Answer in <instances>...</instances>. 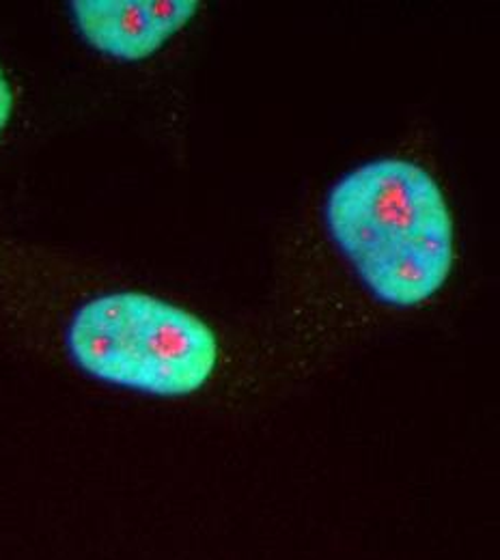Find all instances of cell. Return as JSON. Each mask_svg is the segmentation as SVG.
I'll list each match as a JSON object with an SVG mask.
<instances>
[{
	"instance_id": "3957f363",
	"label": "cell",
	"mask_w": 500,
	"mask_h": 560,
	"mask_svg": "<svg viewBox=\"0 0 500 560\" xmlns=\"http://www.w3.org/2000/svg\"><path fill=\"white\" fill-rule=\"evenodd\" d=\"M199 0H73V28L97 55L143 63L177 37L201 11Z\"/></svg>"
},
{
	"instance_id": "6da1fadb",
	"label": "cell",
	"mask_w": 500,
	"mask_h": 560,
	"mask_svg": "<svg viewBox=\"0 0 500 560\" xmlns=\"http://www.w3.org/2000/svg\"><path fill=\"white\" fill-rule=\"evenodd\" d=\"M324 220L339 253L382 304L421 306L453 272L451 210L440 184L417 162L360 164L330 188Z\"/></svg>"
},
{
	"instance_id": "7a4b0ae2",
	"label": "cell",
	"mask_w": 500,
	"mask_h": 560,
	"mask_svg": "<svg viewBox=\"0 0 500 560\" xmlns=\"http://www.w3.org/2000/svg\"><path fill=\"white\" fill-rule=\"evenodd\" d=\"M61 339L82 375L158 399L201 393L214 380L222 353L206 319L139 289H113L82 300Z\"/></svg>"
},
{
	"instance_id": "277c9868",
	"label": "cell",
	"mask_w": 500,
	"mask_h": 560,
	"mask_svg": "<svg viewBox=\"0 0 500 560\" xmlns=\"http://www.w3.org/2000/svg\"><path fill=\"white\" fill-rule=\"evenodd\" d=\"M13 113H15V91H13V84L7 75V71L2 70V66H0V139L7 132V128L13 119Z\"/></svg>"
}]
</instances>
